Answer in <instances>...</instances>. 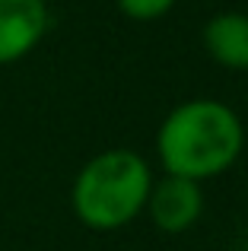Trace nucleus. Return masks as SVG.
I'll list each match as a JSON object with an SVG mask.
<instances>
[{"label": "nucleus", "mask_w": 248, "mask_h": 251, "mask_svg": "<svg viewBox=\"0 0 248 251\" xmlns=\"http://www.w3.org/2000/svg\"><path fill=\"white\" fill-rule=\"evenodd\" d=\"M242 118L217 99H191L175 105L156 130V156L166 175L198 184L232 169V162L242 156Z\"/></svg>", "instance_id": "1"}, {"label": "nucleus", "mask_w": 248, "mask_h": 251, "mask_svg": "<svg viewBox=\"0 0 248 251\" xmlns=\"http://www.w3.org/2000/svg\"><path fill=\"white\" fill-rule=\"evenodd\" d=\"M153 172L134 150H102L74 178L70 203L76 220L93 232H115L147 210Z\"/></svg>", "instance_id": "2"}, {"label": "nucleus", "mask_w": 248, "mask_h": 251, "mask_svg": "<svg viewBox=\"0 0 248 251\" xmlns=\"http://www.w3.org/2000/svg\"><path fill=\"white\" fill-rule=\"evenodd\" d=\"M147 213L159 232L181 235L204 213V191H200L198 181H188V178L178 175H162L159 181L153 178L147 197Z\"/></svg>", "instance_id": "3"}, {"label": "nucleus", "mask_w": 248, "mask_h": 251, "mask_svg": "<svg viewBox=\"0 0 248 251\" xmlns=\"http://www.w3.org/2000/svg\"><path fill=\"white\" fill-rule=\"evenodd\" d=\"M48 32L45 0H0V67L29 57Z\"/></svg>", "instance_id": "4"}, {"label": "nucleus", "mask_w": 248, "mask_h": 251, "mask_svg": "<svg viewBox=\"0 0 248 251\" xmlns=\"http://www.w3.org/2000/svg\"><path fill=\"white\" fill-rule=\"evenodd\" d=\"M204 48L226 70H248V13H217L204 25Z\"/></svg>", "instance_id": "5"}, {"label": "nucleus", "mask_w": 248, "mask_h": 251, "mask_svg": "<svg viewBox=\"0 0 248 251\" xmlns=\"http://www.w3.org/2000/svg\"><path fill=\"white\" fill-rule=\"evenodd\" d=\"M118 10L134 23H153V19H162L169 10L175 6V0H115Z\"/></svg>", "instance_id": "6"}, {"label": "nucleus", "mask_w": 248, "mask_h": 251, "mask_svg": "<svg viewBox=\"0 0 248 251\" xmlns=\"http://www.w3.org/2000/svg\"><path fill=\"white\" fill-rule=\"evenodd\" d=\"M45 3H48V0H45Z\"/></svg>", "instance_id": "7"}]
</instances>
